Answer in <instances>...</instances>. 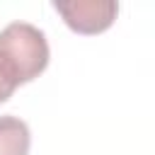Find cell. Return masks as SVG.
Wrapping results in <instances>:
<instances>
[{
    "label": "cell",
    "instance_id": "cell-4",
    "mask_svg": "<svg viewBox=\"0 0 155 155\" xmlns=\"http://www.w3.org/2000/svg\"><path fill=\"white\" fill-rule=\"evenodd\" d=\"M17 87H19V78L12 68V63L0 53V104L7 102Z\"/></svg>",
    "mask_w": 155,
    "mask_h": 155
},
{
    "label": "cell",
    "instance_id": "cell-2",
    "mask_svg": "<svg viewBox=\"0 0 155 155\" xmlns=\"http://www.w3.org/2000/svg\"><path fill=\"white\" fill-rule=\"evenodd\" d=\"M53 10L63 17V22L73 31L99 34L114 24L119 5L111 0H75V2H53Z\"/></svg>",
    "mask_w": 155,
    "mask_h": 155
},
{
    "label": "cell",
    "instance_id": "cell-3",
    "mask_svg": "<svg viewBox=\"0 0 155 155\" xmlns=\"http://www.w3.org/2000/svg\"><path fill=\"white\" fill-rule=\"evenodd\" d=\"M29 143V126L19 116H0V155H27Z\"/></svg>",
    "mask_w": 155,
    "mask_h": 155
},
{
    "label": "cell",
    "instance_id": "cell-1",
    "mask_svg": "<svg viewBox=\"0 0 155 155\" xmlns=\"http://www.w3.org/2000/svg\"><path fill=\"white\" fill-rule=\"evenodd\" d=\"M0 53L12 63L19 85L39 78L48 65L46 36L27 22H12L0 31Z\"/></svg>",
    "mask_w": 155,
    "mask_h": 155
}]
</instances>
